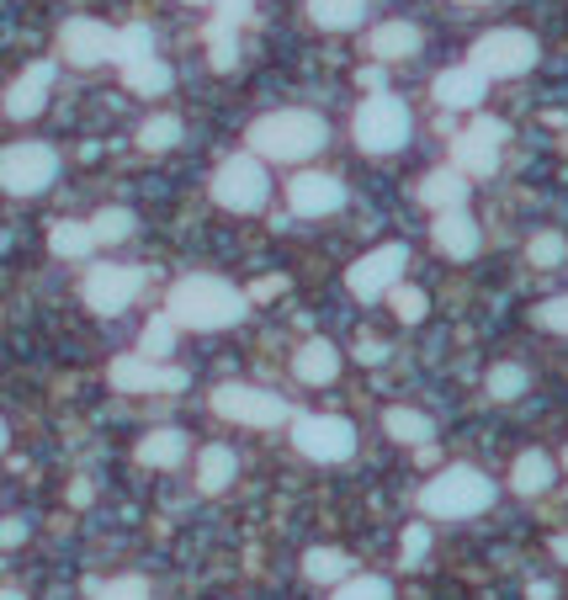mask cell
Returning a JSON list of instances; mask_svg holds the SVG:
<instances>
[{
  "label": "cell",
  "mask_w": 568,
  "mask_h": 600,
  "mask_svg": "<svg viewBox=\"0 0 568 600\" xmlns=\"http://www.w3.org/2000/svg\"><path fill=\"white\" fill-rule=\"evenodd\" d=\"M107 377H112V388H122V394H176V388H186V372H181V367L144 361L138 351L112 361V372H107Z\"/></svg>",
  "instance_id": "5bb4252c"
},
{
  "label": "cell",
  "mask_w": 568,
  "mask_h": 600,
  "mask_svg": "<svg viewBox=\"0 0 568 600\" xmlns=\"http://www.w3.org/2000/svg\"><path fill=\"white\" fill-rule=\"evenodd\" d=\"M138 287H144V272H138V266H90L81 281V298L90 314L112 320V314H122V309L138 298Z\"/></svg>",
  "instance_id": "8fae6325"
},
{
  "label": "cell",
  "mask_w": 568,
  "mask_h": 600,
  "mask_svg": "<svg viewBox=\"0 0 568 600\" xmlns=\"http://www.w3.org/2000/svg\"><path fill=\"white\" fill-rule=\"evenodd\" d=\"M436 244H442V255H451V261H473L479 255V244H484V235H479V224L468 218V207H457V213H436Z\"/></svg>",
  "instance_id": "ffe728a7"
},
{
  "label": "cell",
  "mask_w": 568,
  "mask_h": 600,
  "mask_svg": "<svg viewBox=\"0 0 568 600\" xmlns=\"http://www.w3.org/2000/svg\"><path fill=\"white\" fill-rule=\"evenodd\" d=\"M112 59H118L122 70H128V64H144V59H155V33H149L144 22H133V27L112 33Z\"/></svg>",
  "instance_id": "f546056e"
},
{
  "label": "cell",
  "mask_w": 568,
  "mask_h": 600,
  "mask_svg": "<svg viewBox=\"0 0 568 600\" xmlns=\"http://www.w3.org/2000/svg\"><path fill=\"white\" fill-rule=\"evenodd\" d=\"M133 224H138V218H133L128 207H101L85 229H90V240L96 244H122L128 235H133Z\"/></svg>",
  "instance_id": "1f68e13d"
},
{
  "label": "cell",
  "mask_w": 568,
  "mask_h": 600,
  "mask_svg": "<svg viewBox=\"0 0 568 600\" xmlns=\"http://www.w3.org/2000/svg\"><path fill=\"white\" fill-rule=\"evenodd\" d=\"M425 553H431V526H425V520H409L404 542H399V563H404V568H420Z\"/></svg>",
  "instance_id": "f35d334b"
},
{
  "label": "cell",
  "mask_w": 568,
  "mask_h": 600,
  "mask_svg": "<svg viewBox=\"0 0 568 600\" xmlns=\"http://www.w3.org/2000/svg\"><path fill=\"white\" fill-rule=\"evenodd\" d=\"M22 542H27V520L22 516L0 520V548H22Z\"/></svg>",
  "instance_id": "b9f144b4"
},
{
  "label": "cell",
  "mask_w": 568,
  "mask_h": 600,
  "mask_svg": "<svg viewBox=\"0 0 568 600\" xmlns=\"http://www.w3.org/2000/svg\"><path fill=\"white\" fill-rule=\"evenodd\" d=\"M329 122L319 112H303V107H287V112H266V118L250 122V155L255 160H282V165H303L325 149Z\"/></svg>",
  "instance_id": "7a4b0ae2"
},
{
  "label": "cell",
  "mask_w": 568,
  "mask_h": 600,
  "mask_svg": "<svg viewBox=\"0 0 568 600\" xmlns=\"http://www.w3.org/2000/svg\"><path fill=\"white\" fill-rule=\"evenodd\" d=\"M383 431H388L394 441H404V446H425V441L436 436L431 415H420V409H404V404H394V409L383 415Z\"/></svg>",
  "instance_id": "4316f807"
},
{
  "label": "cell",
  "mask_w": 568,
  "mask_h": 600,
  "mask_svg": "<svg viewBox=\"0 0 568 600\" xmlns=\"http://www.w3.org/2000/svg\"><path fill=\"white\" fill-rule=\"evenodd\" d=\"M351 553H340V548H309L303 553V574L314 579V585H346L351 579Z\"/></svg>",
  "instance_id": "484cf974"
},
{
  "label": "cell",
  "mask_w": 568,
  "mask_h": 600,
  "mask_svg": "<svg viewBox=\"0 0 568 600\" xmlns=\"http://www.w3.org/2000/svg\"><path fill=\"white\" fill-rule=\"evenodd\" d=\"M553 473H558V468H553V457L531 446V452L516 457V468H510V489H516V494H527V500H531V494H547V489H553Z\"/></svg>",
  "instance_id": "7402d4cb"
},
{
  "label": "cell",
  "mask_w": 568,
  "mask_h": 600,
  "mask_svg": "<svg viewBox=\"0 0 568 600\" xmlns=\"http://www.w3.org/2000/svg\"><path fill=\"white\" fill-rule=\"evenodd\" d=\"M292 377L298 383H309V388H325V383H335L340 377V351L329 346V340H303V351L292 357Z\"/></svg>",
  "instance_id": "44dd1931"
},
{
  "label": "cell",
  "mask_w": 568,
  "mask_h": 600,
  "mask_svg": "<svg viewBox=\"0 0 568 600\" xmlns=\"http://www.w3.org/2000/svg\"><path fill=\"white\" fill-rule=\"evenodd\" d=\"M351 133H356V144H362L366 155H399L409 144V107L399 96L377 91V96H366L362 107H356Z\"/></svg>",
  "instance_id": "277c9868"
},
{
  "label": "cell",
  "mask_w": 568,
  "mask_h": 600,
  "mask_svg": "<svg viewBox=\"0 0 568 600\" xmlns=\"http://www.w3.org/2000/svg\"><path fill=\"white\" fill-rule=\"evenodd\" d=\"M564 463H568V452H564Z\"/></svg>",
  "instance_id": "f5cc1de1"
},
{
  "label": "cell",
  "mask_w": 568,
  "mask_h": 600,
  "mask_svg": "<svg viewBox=\"0 0 568 600\" xmlns=\"http://www.w3.org/2000/svg\"><path fill=\"white\" fill-rule=\"evenodd\" d=\"M176 144H181V118H170V112H160V118H149L138 128V149H149V155H165Z\"/></svg>",
  "instance_id": "d6a6232c"
},
{
  "label": "cell",
  "mask_w": 568,
  "mask_h": 600,
  "mask_svg": "<svg viewBox=\"0 0 568 600\" xmlns=\"http://www.w3.org/2000/svg\"><path fill=\"white\" fill-rule=\"evenodd\" d=\"M292 446L309 463H346L356 452V425L340 415H292Z\"/></svg>",
  "instance_id": "52a82bcc"
},
{
  "label": "cell",
  "mask_w": 568,
  "mask_h": 600,
  "mask_svg": "<svg viewBox=\"0 0 568 600\" xmlns=\"http://www.w3.org/2000/svg\"><path fill=\"white\" fill-rule=\"evenodd\" d=\"M309 16L325 33H356L366 16V0H309Z\"/></svg>",
  "instance_id": "cb8c5ba5"
},
{
  "label": "cell",
  "mask_w": 568,
  "mask_h": 600,
  "mask_svg": "<svg viewBox=\"0 0 568 600\" xmlns=\"http://www.w3.org/2000/svg\"><path fill=\"white\" fill-rule=\"evenodd\" d=\"M414 197H420V207H431V213H457V207H468V176H457L451 165H442V170H431V176L414 181Z\"/></svg>",
  "instance_id": "d6986e66"
},
{
  "label": "cell",
  "mask_w": 568,
  "mask_h": 600,
  "mask_svg": "<svg viewBox=\"0 0 568 600\" xmlns=\"http://www.w3.org/2000/svg\"><path fill=\"white\" fill-rule=\"evenodd\" d=\"M388 298H394V314H399L404 324H420L425 314H431V298H425L420 287H404V281H399V287H394Z\"/></svg>",
  "instance_id": "8d00e7d4"
},
{
  "label": "cell",
  "mask_w": 568,
  "mask_h": 600,
  "mask_svg": "<svg viewBox=\"0 0 568 600\" xmlns=\"http://www.w3.org/2000/svg\"><path fill=\"white\" fill-rule=\"evenodd\" d=\"M244 292L223 277H181L165 298V320L176 329H229L244 320Z\"/></svg>",
  "instance_id": "6da1fadb"
},
{
  "label": "cell",
  "mask_w": 568,
  "mask_h": 600,
  "mask_svg": "<svg viewBox=\"0 0 568 600\" xmlns=\"http://www.w3.org/2000/svg\"><path fill=\"white\" fill-rule=\"evenodd\" d=\"M462 5H484V0H462Z\"/></svg>",
  "instance_id": "816d5d0a"
},
{
  "label": "cell",
  "mask_w": 568,
  "mask_h": 600,
  "mask_svg": "<svg viewBox=\"0 0 568 600\" xmlns=\"http://www.w3.org/2000/svg\"><path fill=\"white\" fill-rule=\"evenodd\" d=\"M186 5H218V0H186Z\"/></svg>",
  "instance_id": "681fc988"
},
{
  "label": "cell",
  "mask_w": 568,
  "mask_h": 600,
  "mask_svg": "<svg viewBox=\"0 0 568 600\" xmlns=\"http://www.w3.org/2000/svg\"><path fill=\"white\" fill-rule=\"evenodd\" d=\"M48 250H53L59 261H85V255L96 250V240H90V229H85V224H75V218H59V224L48 229Z\"/></svg>",
  "instance_id": "83f0119b"
},
{
  "label": "cell",
  "mask_w": 568,
  "mask_h": 600,
  "mask_svg": "<svg viewBox=\"0 0 568 600\" xmlns=\"http://www.w3.org/2000/svg\"><path fill=\"white\" fill-rule=\"evenodd\" d=\"M170 81H176V75H170L165 59H144V64H128V70H122V85H128L133 96H165Z\"/></svg>",
  "instance_id": "f1b7e54d"
},
{
  "label": "cell",
  "mask_w": 568,
  "mask_h": 600,
  "mask_svg": "<svg viewBox=\"0 0 568 600\" xmlns=\"http://www.w3.org/2000/svg\"><path fill=\"white\" fill-rule=\"evenodd\" d=\"M213 415L234 420V425H287L292 409H287L282 394H266V388H250V383H223L213 388Z\"/></svg>",
  "instance_id": "9c48e42d"
},
{
  "label": "cell",
  "mask_w": 568,
  "mask_h": 600,
  "mask_svg": "<svg viewBox=\"0 0 568 600\" xmlns=\"http://www.w3.org/2000/svg\"><path fill=\"white\" fill-rule=\"evenodd\" d=\"M59 53H64L75 70H96V64L112 59V27H107V22H90V16H75V22H64V33H59Z\"/></svg>",
  "instance_id": "9a60e30c"
},
{
  "label": "cell",
  "mask_w": 568,
  "mask_h": 600,
  "mask_svg": "<svg viewBox=\"0 0 568 600\" xmlns=\"http://www.w3.org/2000/svg\"><path fill=\"white\" fill-rule=\"evenodd\" d=\"M484 91H488V81L473 70V64H451V70H442L436 75V101L447 107V112H473V107H484Z\"/></svg>",
  "instance_id": "e0dca14e"
},
{
  "label": "cell",
  "mask_w": 568,
  "mask_h": 600,
  "mask_svg": "<svg viewBox=\"0 0 568 600\" xmlns=\"http://www.w3.org/2000/svg\"><path fill=\"white\" fill-rule=\"evenodd\" d=\"M176 351V324L165 320V314H155V320L144 324V335H138V357L144 361H165Z\"/></svg>",
  "instance_id": "836d02e7"
},
{
  "label": "cell",
  "mask_w": 568,
  "mask_h": 600,
  "mask_svg": "<svg viewBox=\"0 0 568 600\" xmlns=\"http://www.w3.org/2000/svg\"><path fill=\"white\" fill-rule=\"evenodd\" d=\"M234 473H240V457L229 446H207L203 457H197V489L203 494H223L234 483Z\"/></svg>",
  "instance_id": "d4e9b609"
},
{
  "label": "cell",
  "mask_w": 568,
  "mask_h": 600,
  "mask_svg": "<svg viewBox=\"0 0 568 600\" xmlns=\"http://www.w3.org/2000/svg\"><path fill=\"white\" fill-rule=\"evenodd\" d=\"M0 600H22V596H16V590H0Z\"/></svg>",
  "instance_id": "c3c4849f"
},
{
  "label": "cell",
  "mask_w": 568,
  "mask_h": 600,
  "mask_svg": "<svg viewBox=\"0 0 568 600\" xmlns=\"http://www.w3.org/2000/svg\"><path fill=\"white\" fill-rule=\"evenodd\" d=\"M409 266V250L399 240L394 244H377V250H366L362 261L346 272V287L362 298V303H377V298H388L394 287H399V277H404Z\"/></svg>",
  "instance_id": "30bf717a"
},
{
  "label": "cell",
  "mask_w": 568,
  "mask_h": 600,
  "mask_svg": "<svg viewBox=\"0 0 568 600\" xmlns=\"http://www.w3.org/2000/svg\"><path fill=\"white\" fill-rule=\"evenodd\" d=\"M335 600H394V585L377 579V574H351V579L335 590Z\"/></svg>",
  "instance_id": "d590c367"
},
{
  "label": "cell",
  "mask_w": 568,
  "mask_h": 600,
  "mask_svg": "<svg viewBox=\"0 0 568 600\" xmlns=\"http://www.w3.org/2000/svg\"><path fill=\"white\" fill-rule=\"evenodd\" d=\"M488 505H494V479L479 473L473 463H451V468H442L436 479L420 489V511L425 516H442V520L479 516Z\"/></svg>",
  "instance_id": "3957f363"
},
{
  "label": "cell",
  "mask_w": 568,
  "mask_h": 600,
  "mask_svg": "<svg viewBox=\"0 0 568 600\" xmlns=\"http://www.w3.org/2000/svg\"><path fill=\"white\" fill-rule=\"evenodd\" d=\"M553 559L568 563V531H564V537H553Z\"/></svg>",
  "instance_id": "7dc6e473"
},
{
  "label": "cell",
  "mask_w": 568,
  "mask_h": 600,
  "mask_svg": "<svg viewBox=\"0 0 568 600\" xmlns=\"http://www.w3.org/2000/svg\"><path fill=\"white\" fill-rule=\"evenodd\" d=\"M207 48H213V70H234L240 64V43H234V27H223V22H207Z\"/></svg>",
  "instance_id": "e575fe53"
},
{
  "label": "cell",
  "mask_w": 568,
  "mask_h": 600,
  "mask_svg": "<svg viewBox=\"0 0 568 600\" xmlns=\"http://www.w3.org/2000/svg\"><path fill=\"white\" fill-rule=\"evenodd\" d=\"M90 600H149V585L138 574H122V579H107V585H90Z\"/></svg>",
  "instance_id": "74e56055"
},
{
  "label": "cell",
  "mask_w": 568,
  "mask_h": 600,
  "mask_svg": "<svg viewBox=\"0 0 568 600\" xmlns=\"http://www.w3.org/2000/svg\"><path fill=\"white\" fill-rule=\"evenodd\" d=\"M213 202L229 207V213H261L266 197H271V176L255 155H229V160L213 170Z\"/></svg>",
  "instance_id": "5b68a950"
},
{
  "label": "cell",
  "mask_w": 568,
  "mask_h": 600,
  "mask_svg": "<svg viewBox=\"0 0 568 600\" xmlns=\"http://www.w3.org/2000/svg\"><path fill=\"white\" fill-rule=\"evenodd\" d=\"M0 452H5V420H0Z\"/></svg>",
  "instance_id": "f907efd6"
},
{
  "label": "cell",
  "mask_w": 568,
  "mask_h": 600,
  "mask_svg": "<svg viewBox=\"0 0 568 600\" xmlns=\"http://www.w3.org/2000/svg\"><path fill=\"white\" fill-rule=\"evenodd\" d=\"M59 176V155L48 144H5L0 149V192L11 197H38Z\"/></svg>",
  "instance_id": "8992f818"
},
{
  "label": "cell",
  "mask_w": 568,
  "mask_h": 600,
  "mask_svg": "<svg viewBox=\"0 0 568 600\" xmlns=\"http://www.w3.org/2000/svg\"><path fill=\"white\" fill-rule=\"evenodd\" d=\"M287 207L298 218H325L335 207H346V181L329 176V170H298L287 181Z\"/></svg>",
  "instance_id": "4fadbf2b"
},
{
  "label": "cell",
  "mask_w": 568,
  "mask_h": 600,
  "mask_svg": "<svg viewBox=\"0 0 568 600\" xmlns=\"http://www.w3.org/2000/svg\"><path fill=\"white\" fill-rule=\"evenodd\" d=\"M536 64V38L521 33V27H499V33H484L473 43V70L479 75H499V81H516Z\"/></svg>",
  "instance_id": "ba28073f"
},
{
  "label": "cell",
  "mask_w": 568,
  "mask_h": 600,
  "mask_svg": "<svg viewBox=\"0 0 568 600\" xmlns=\"http://www.w3.org/2000/svg\"><path fill=\"white\" fill-rule=\"evenodd\" d=\"M527 367H516V361H499V367H488V377H484V388H488V399L494 404H510V399H521L527 394Z\"/></svg>",
  "instance_id": "4dcf8cb0"
},
{
  "label": "cell",
  "mask_w": 568,
  "mask_h": 600,
  "mask_svg": "<svg viewBox=\"0 0 568 600\" xmlns=\"http://www.w3.org/2000/svg\"><path fill=\"white\" fill-rule=\"evenodd\" d=\"M356 85L377 96V91H383V64H362V70H356Z\"/></svg>",
  "instance_id": "ee69618b"
},
{
  "label": "cell",
  "mask_w": 568,
  "mask_h": 600,
  "mask_svg": "<svg viewBox=\"0 0 568 600\" xmlns=\"http://www.w3.org/2000/svg\"><path fill=\"white\" fill-rule=\"evenodd\" d=\"M527 255H531V266H564V255H568V240L564 235H536V240L527 244Z\"/></svg>",
  "instance_id": "ab89813d"
},
{
  "label": "cell",
  "mask_w": 568,
  "mask_h": 600,
  "mask_svg": "<svg viewBox=\"0 0 568 600\" xmlns=\"http://www.w3.org/2000/svg\"><path fill=\"white\" fill-rule=\"evenodd\" d=\"M505 139H510V128L499 118H479L468 133L451 139V170H457V176H494Z\"/></svg>",
  "instance_id": "7c38bea8"
},
{
  "label": "cell",
  "mask_w": 568,
  "mask_h": 600,
  "mask_svg": "<svg viewBox=\"0 0 568 600\" xmlns=\"http://www.w3.org/2000/svg\"><path fill=\"white\" fill-rule=\"evenodd\" d=\"M287 281L282 277H266V281H255V287H250V292H244V303H266V298H277V292H282Z\"/></svg>",
  "instance_id": "7bdbcfd3"
},
{
  "label": "cell",
  "mask_w": 568,
  "mask_h": 600,
  "mask_svg": "<svg viewBox=\"0 0 568 600\" xmlns=\"http://www.w3.org/2000/svg\"><path fill=\"white\" fill-rule=\"evenodd\" d=\"M356 357H362L366 367H372V361H383V357H388V346H383V340H362V346H356Z\"/></svg>",
  "instance_id": "f6af8a7d"
},
{
  "label": "cell",
  "mask_w": 568,
  "mask_h": 600,
  "mask_svg": "<svg viewBox=\"0 0 568 600\" xmlns=\"http://www.w3.org/2000/svg\"><path fill=\"white\" fill-rule=\"evenodd\" d=\"M181 457H186V431H176V425H160V431H149L138 441V463L144 468H176Z\"/></svg>",
  "instance_id": "603a6c76"
},
{
  "label": "cell",
  "mask_w": 568,
  "mask_h": 600,
  "mask_svg": "<svg viewBox=\"0 0 568 600\" xmlns=\"http://www.w3.org/2000/svg\"><path fill=\"white\" fill-rule=\"evenodd\" d=\"M48 91H53V64H27L16 85L5 91V118L16 122H33L48 107Z\"/></svg>",
  "instance_id": "2e32d148"
},
{
  "label": "cell",
  "mask_w": 568,
  "mask_h": 600,
  "mask_svg": "<svg viewBox=\"0 0 568 600\" xmlns=\"http://www.w3.org/2000/svg\"><path fill=\"white\" fill-rule=\"evenodd\" d=\"M366 53H372V64L414 59V53H420V27H414V22H377V27L366 33Z\"/></svg>",
  "instance_id": "ac0fdd59"
},
{
  "label": "cell",
  "mask_w": 568,
  "mask_h": 600,
  "mask_svg": "<svg viewBox=\"0 0 568 600\" xmlns=\"http://www.w3.org/2000/svg\"><path fill=\"white\" fill-rule=\"evenodd\" d=\"M90 494H96V489H90V483H85V479H75V483H70V505H90Z\"/></svg>",
  "instance_id": "bcb514c9"
},
{
  "label": "cell",
  "mask_w": 568,
  "mask_h": 600,
  "mask_svg": "<svg viewBox=\"0 0 568 600\" xmlns=\"http://www.w3.org/2000/svg\"><path fill=\"white\" fill-rule=\"evenodd\" d=\"M536 324L553 329V335H568V292L547 298V303H536Z\"/></svg>",
  "instance_id": "60d3db41"
}]
</instances>
